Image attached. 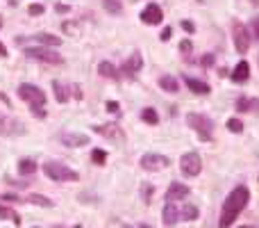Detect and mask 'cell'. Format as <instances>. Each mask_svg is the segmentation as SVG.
Instances as JSON below:
<instances>
[{"mask_svg": "<svg viewBox=\"0 0 259 228\" xmlns=\"http://www.w3.org/2000/svg\"><path fill=\"white\" fill-rule=\"evenodd\" d=\"M250 201V190L245 185H239L228 194L225 203H223V212H221V221H218V228H229L237 217L244 212V208Z\"/></svg>", "mask_w": 259, "mask_h": 228, "instance_id": "6da1fadb", "label": "cell"}, {"mask_svg": "<svg viewBox=\"0 0 259 228\" xmlns=\"http://www.w3.org/2000/svg\"><path fill=\"white\" fill-rule=\"evenodd\" d=\"M186 123H189V128L196 130L200 142H209L212 135H214V121L209 116H205V114H198V112L186 114Z\"/></svg>", "mask_w": 259, "mask_h": 228, "instance_id": "7a4b0ae2", "label": "cell"}, {"mask_svg": "<svg viewBox=\"0 0 259 228\" xmlns=\"http://www.w3.org/2000/svg\"><path fill=\"white\" fill-rule=\"evenodd\" d=\"M44 174L50 178V180H57V182H66V180H77L80 176L77 171H73L71 167L66 164H60V162H46L44 164Z\"/></svg>", "mask_w": 259, "mask_h": 228, "instance_id": "3957f363", "label": "cell"}, {"mask_svg": "<svg viewBox=\"0 0 259 228\" xmlns=\"http://www.w3.org/2000/svg\"><path fill=\"white\" fill-rule=\"evenodd\" d=\"M18 98L25 100L30 107H44L46 105V91L37 84H30V82H23L18 87Z\"/></svg>", "mask_w": 259, "mask_h": 228, "instance_id": "277c9868", "label": "cell"}, {"mask_svg": "<svg viewBox=\"0 0 259 228\" xmlns=\"http://www.w3.org/2000/svg\"><path fill=\"white\" fill-rule=\"evenodd\" d=\"M25 55L30 60L44 62V64H64V57L57 50H50L48 46H30V48H25Z\"/></svg>", "mask_w": 259, "mask_h": 228, "instance_id": "5b68a950", "label": "cell"}, {"mask_svg": "<svg viewBox=\"0 0 259 228\" xmlns=\"http://www.w3.org/2000/svg\"><path fill=\"white\" fill-rule=\"evenodd\" d=\"M232 39H234V48L237 53L245 55L250 50V39H248V25H244L241 21H232Z\"/></svg>", "mask_w": 259, "mask_h": 228, "instance_id": "8992f818", "label": "cell"}, {"mask_svg": "<svg viewBox=\"0 0 259 228\" xmlns=\"http://www.w3.org/2000/svg\"><path fill=\"white\" fill-rule=\"evenodd\" d=\"M180 169H182V174L186 178H196L202 171V160H200V155L196 151H189L180 158Z\"/></svg>", "mask_w": 259, "mask_h": 228, "instance_id": "52a82bcc", "label": "cell"}, {"mask_svg": "<svg viewBox=\"0 0 259 228\" xmlns=\"http://www.w3.org/2000/svg\"><path fill=\"white\" fill-rule=\"evenodd\" d=\"M28 130L18 119L14 116H7V114H0V135L2 137H21L25 135Z\"/></svg>", "mask_w": 259, "mask_h": 228, "instance_id": "ba28073f", "label": "cell"}, {"mask_svg": "<svg viewBox=\"0 0 259 228\" xmlns=\"http://www.w3.org/2000/svg\"><path fill=\"white\" fill-rule=\"evenodd\" d=\"M146 171H159V169H166L170 164V160L166 155H159V153H146L139 162Z\"/></svg>", "mask_w": 259, "mask_h": 228, "instance_id": "9c48e42d", "label": "cell"}, {"mask_svg": "<svg viewBox=\"0 0 259 228\" xmlns=\"http://www.w3.org/2000/svg\"><path fill=\"white\" fill-rule=\"evenodd\" d=\"M141 21L146 23V25H159V23L164 21L162 7H159V5H155V2L146 5V9L141 12Z\"/></svg>", "mask_w": 259, "mask_h": 228, "instance_id": "30bf717a", "label": "cell"}, {"mask_svg": "<svg viewBox=\"0 0 259 228\" xmlns=\"http://www.w3.org/2000/svg\"><path fill=\"white\" fill-rule=\"evenodd\" d=\"M93 132H96V135L107 137V139H116V142L125 139V135H123V130H121L119 123H105V126H93Z\"/></svg>", "mask_w": 259, "mask_h": 228, "instance_id": "8fae6325", "label": "cell"}, {"mask_svg": "<svg viewBox=\"0 0 259 228\" xmlns=\"http://www.w3.org/2000/svg\"><path fill=\"white\" fill-rule=\"evenodd\" d=\"M141 66H143V57H141V53H132L125 62H123L121 73H123V76H127V78H132L134 73H139V71H141Z\"/></svg>", "mask_w": 259, "mask_h": 228, "instance_id": "7c38bea8", "label": "cell"}, {"mask_svg": "<svg viewBox=\"0 0 259 228\" xmlns=\"http://www.w3.org/2000/svg\"><path fill=\"white\" fill-rule=\"evenodd\" d=\"M60 139H61V144L71 146V148H77V146H87V144H89V137L82 135V132H61Z\"/></svg>", "mask_w": 259, "mask_h": 228, "instance_id": "4fadbf2b", "label": "cell"}, {"mask_svg": "<svg viewBox=\"0 0 259 228\" xmlns=\"http://www.w3.org/2000/svg\"><path fill=\"white\" fill-rule=\"evenodd\" d=\"M191 194V190L186 187V185H182V182H170L168 190H166V201H182V198H186Z\"/></svg>", "mask_w": 259, "mask_h": 228, "instance_id": "5bb4252c", "label": "cell"}, {"mask_svg": "<svg viewBox=\"0 0 259 228\" xmlns=\"http://www.w3.org/2000/svg\"><path fill=\"white\" fill-rule=\"evenodd\" d=\"M162 219H164V226H175V221H180V210L175 205V201H166Z\"/></svg>", "mask_w": 259, "mask_h": 228, "instance_id": "9a60e30c", "label": "cell"}, {"mask_svg": "<svg viewBox=\"0 0 259 228\" xmlns=\"http://www.w3.org/2000/svg\"><path fill=\"white\" fill-rule=\"evenodd\" d=\"M237 110L241 114H259V98H248V96H241V98L237 100Z\"/></svg>", "mask_w": 259, "mask_h": 228, "instance_id": "2e32d148", "label": "cell"}, {"mask_svg": "<svg viewBox=\"0 0 259 228\" xmlns=\"http://www.w3.org/2000/svg\"><path fill=\"white\" fill-rule=\"evenodd\" d=\"M184 82H186V87H189V89H191L193 94H200V96H205V94H209V91H212V87H209L207 82L198 80V78L186 76V78H184Z\"/></svg>", "mask_w": 259, "mask_h": 228, "instance_id": "e0dca14e", "label": "cell"}, {"mask_svg": "<svg viewBox=\"0 0 259 228\" xmlns=\"http://www.w3.org/2000/svg\"><path fill=\"white\" fill-rule=\"evenodd\" d=\"M248 78H250V64L244 60L234 66V71H232V80H234V82H245Z\"/></svg>", "mask_w": 259, "mask_h": 228, "instance_id": "ac0fdd59", "label": "cell"}, {"mask_svg": "<svg viewBox=\"0 0 259 228\" xmlns=\"http://www.w3.org/2000/svg\"><path fill=\"white\" fill-rule=\"evenodd\" d=\"M159 87H162L164 91H168V94H178L180 82L175 76H162L159 78Z\"/></svg>", "mask_w": 259, "mask_h": 228, "instance_id": "d6986e66", "label": "cell"}, {"mask_svg": "<svg viewBox=\"0 0 259 228\" xmlns=\"http://www.w3.org/2000/svg\"><path fill=\"white\" fill-rule=\"evenodd\" d=\"M34 41L44 46H61V37H55V34H48V32H41V34H34Z\"/></svg>", "mask_w": 259, "mask_h": 228, "instance_id": "ffe728a7", "label": "cell"}, {"mask_svg": "<svg viewBox=\"0 0 259 228\" xmlns=\"http://www.w3.org/2000/svg\"><path fill=\"white\" fill-rule=\"evenodd\" d=\"M98 73L103 78H111V80L119 78V71H116V66H114L111 62H100V64H98Z\"/></svg>", "mask_w": 259, "mask_h": 228, "instance_id": "44dd1931", "label": "cell"}, {"mask_svg": "<svg viewBox=\"0 0 259 228\" xmlns=\"http://www.w3.org/2000/svg\"><path fill=\"white\" fill-rule=\"evenodd\" d=\"M52 91H55V98H57V103H66L68 96H71V94H68V89L60 82V80H52Z\"/></svg>", "mask_w": 259, "mask_h": 228, "instance_id": "7402d4cb", "label": "cell"}, {"mask_svg": "<svg viewBox=\"0 0 259 228\" xmlns=\"http://www.w3.org/2000/svg\"><path fill=\"white\" fill-rule=\"evenodd\" d=\"M0 219H7V221H12L14 226H21V217H18L12 208H7V205H2V203H0Z\"/></svg>", "mask_w": 259, "mask_h": 228, "instance_id": "603a6c76", "label": "cell"}, {"mask_svg": "<svg viewBox=\"0 0 259 228\" xmlns=\"http://www.w3.org/2000/svg\"><path fill=\"white\" fill-rule=\"evenodd\" d=\"M180 217H182L184 221H196V219L200 217V210H198V208H196L193 203H186L184 208H182V212H180Z\"/></svg>", "mask_w": 259, "mask_h": 228, "instance_id": "cb8c5ba5", "label": "cell"}, {"mask_svg": "<svg viewBox=\"0 0 259 228\" xmlns=\"http://www.w3.org/2000/svg\"><path fill=\"white\" fill-rule=\"evenodd\" d=\"M141 121H146L148 126H157L159 123V114L152 107H146V110H141Z\"/></svg>", "mask_w": 259, "mask_h": 228, "instance_id": "d4e9b609", "label": "cell"}, {"mask_svg": "<svg viewBox=\"0 0 259 228\" xmlns=\"http://www.w3.org/2000/svg\"><path fill=\"white\" fill-rule=\"evenodd\" d=\"M34 171H37V164H34V160H21V162H18V174L21 176H32L34 174Z\"/></svg>", "mask_w": 259, "mask_h": 228, "instance_id": "484cf974", "label": "cell"}, {"mask_svg": "<svg viewBox=\"0 0 259 228\" xmlns=\"http://www.w3.org/2000/svg\"><path fill=\"white\" fill-rule=\"evenodd\" d=\"M28 203H34V205H39V208H52V201L48 196H41V194H30V196L25 198Z\"/></svg>", "mask_w": 259, "mask_h": 228, "instance_id": "4316f807", "label": "cell"}, {"mask_svg": "<svg viewBox=\"0 0 259 228\" xmlns=\"http://www.w3.org/2000/svg\"><path fill=\"white\" fill-rule=\"evenodd\" d=\"M91 162L98 164V167H103L105 162H107V153H105L103 148H93V151H91Z\"/></svg>", "mask_w": 259, "mask_h": 228, "instance_id": "83f0119b", "label": "cell"}, {"mask_svg": "<svg viewBox=\"0 0 259 228\" xmlns=\"http://www.w3.org/2000/svg\"><path fill=\"white\" fill-rule=\"evenodd\" d=\"M105 9H107L109 14H121V12H123L121 0H105Z\"/></svg>", "mask_w": 259, "mask_h": 228, "instance_id": "f1b7e54d", "label": "cell"}, {"mask_svg": "<svg viewBox=\"0 0 259 228\" xmlns=\"http://www.w3.org/2000/svg\"><path fill=\"white\" fill-rule=\"evenodd\" d=\"M228 130L229 132H234V135L244 132V123H241V119H228Z\"/></svg>", "mask_w": 259, "mask_h": 228, "instance_id": "f546056e", "label": "cell"}, {"mask_svg": "<svg viewBox=\"0 0 259 228\" xmlns=\"http://www.w3.org/2000/svg\"><path fill=\"white\" fill-rule=\"evenodd\" d=\"M28 12H30V16H41L46 9H44V5H30V9H28Z\"/></svg>", "mask_w": 259, "mask_h": 228, "instance_id": "4dcf8cb0", "label": "cell"}, {"mask_svg": "<svg viewBox=\"0 0 259 228\" xmlns=\"http://www.w3.org/2000/svg\"><path fill=\"white\" fill-rule=\"evenodd\" d=\"M250 30H252V34H255V39H259V16H255L250 21Z\"/></svg>", "mask_w": 259, "mask_h": 228, "instance_id": "1f68e13d", "label": "cell"}, {"mask_svg": "<svg viewBox=\"0 0 259 228\" xmlns=\"http://www.w3.org/2000/svg\"><path fill=\"white\" fill-rule=\"evenodd\" d=\"M107 110H109L111 114H119L121 112V105L116 103V100H107Z\"/></svg>", "mask_w": 259, "mask_h": 228, "instance_id": "d6a6232c", "label": "cell"}, {"mask_svg": "<svg viewBox=\"0 0 259 228\" xmlns=\"http://www.w3.org/2000/svg\"><path fill=\"white\" fill-rule=\"evenodd\" d=\"M182 30H184L186 34H193V32H196V25H193L191 21H182Z\"/></svg>", "mask_w": 259, "mask_h": 228, "instance_id": "836d02e7", "label": "cell"}, {"mask_svg": "<svg viewBox=\"0 0 259 228\" xmlns=\"http://www.w3.org/2000/svg\"><path fill=\"white\" fill-rule=\"evenodd\" d=\"M191 48H193V44L189 41V39H184V41L180 44V50H182V53H191Z\"/></svg>", "mask_w": 259, "mask_h": 228, "instance_id": "e575fe53", "label": "cell"}, {"mask_svg": "<svg viewBox=\"0 0 259 228\" xmlns=\"http://www.w3.org/2000/svg\"><path fill=\"white\" fill-rule=\"evenodd\" d=\"M150 194H152V187L143 185V203H150Z\"/></svg>", "mask_w": 259, "mask_h": 228, "instance_id": "d590c367", "label": "cell"}, {"mask_svg": "<svg viewBox=\"0 0 259 228\" xmlns=\"http://www.w3.org/2000/svg\"><path fill=\"white\" fill-rule=\"evenodd\" d=\"M61 28H64V32H71V34H77V28H75L73 23H64Z\"/></svg>", "mask_w": 259, "mask_h": 228, "instance_id": "8d00e7d4", "label": "cell"}, {"mask_svg": "<svg viewBox=\"0 0 259 228\" xmlns=\"http://www.w3.org/2000/svg\"><path fill=\"white\" fill-rule=\"evenodd\" d=\"M202 66H214V55H205L202 57Z\"/></svg>", "mask_w": 259, "mask_h": 228, "instance_id": "74e56055", "label": "cell"}, {"mask_svg": "<svg viewBox=\"0 0 259 228\" xmlns=\"http://www.w3.org/2000/svg\"><path fill=\"white\" fill-rule=\"evenodd\" d=\"M159 39H162V41H168L170 39V28H164L162 34H159Z\"/></svg>", "mask_w": 259, "mask_h": 228, "instance_id": "f35d334b", "label": "cell"}, {"mask_svg": "<svg viewBox=\"0 0 259 228\" xmlns=\"http://www.w3.org/2000/svg\"><path fill=\"white\" fill-rule=\"evenodd\" d=\"M55 9H57L60 14H66V12H68V5H57V7H55Z\"/></svg>", "mask_w": 259, "mask_h": 228, "instance_id": "ab89813d", "label": "cell"}, {"mask_svg": "<svg viewBox=\"0 0 259 228\" xmlns=\"http://www.w3.org/2000/svg\"><path fill=\"white\" fill-rule=\"evenodd\" d=\"M0 55H2V57H7V48H5V44H2V41H0Z\"/></svg>", "mask_w": 259, "mask_h": 228, "instance_id": "60d3db41", "label": "cell"}, {"mask_svg": "<svg viewBox=\"0 0 259 228\" xmlns=\"http://www.w3.org/2000/svg\"><path fill=\"white\" fill-rule=\"evenodd\" d=\"M252 5H255V7H259V0H250Z\"/></svg>", "mask_w": 259, "mask_h": 228, "instance_id": "b9f144b4", "label": "cell"}, {"mask_svg": "<svg viewBox=\"0 0 259 228\" xmlns=\"http://www.w3.org/2000/svg\"><path fill=\"white\" fill-rule=\"evenodd\" d=\"M241 228H255V226H241Z\"/></svg>", "mask_w": 259, "mask_h": 228, "instance_id": "7bdbcfd3", "label": "cell"}, {"mask_svg": "<svg viewBox=\"0 0 259 228\" xmlns=\"http://www.w3.org/2000/svg\"><path fill=\"white\" fill-rule=\"evenodd\" d=\"M0 28H2V18H0Z\"/></svg>", "mask_w": 259, "mask_h": 228, "instance_id": "ee69618b", "label": "cell"}, {"mask_svg": "<svg viewBox=\"0 0 259 228\" xmlns=\"http://www.w3.org/2000/svg\"><path fill=\"white\" fill-rule=\"evenodd\" d=\"M73 228H82V226H73Z\"/></svg>", "mask_w": 259, "mask_h": 228, "instance_id": "f6af8a7d", "label": "cell"}, {"mask_svg": "<svg viewBox=\"0 0 259 228\" xmlns=\"http://www.w3.org/2000/svg\"><path fill=\"white\" fill-rule=\"evenodd\" d=\"M125 228H132V226H125Z\"/></svg>", "mask_w": 259, "mask_h": 228, "instance_id": "bcb514c9", "label": "cell"}, {"mask_svg": "<svg viewBox=\"0 0 259 228\" xmlns=\"http://www.w3.org/2000/svg\"><path fill=\"white\" fill-rule=\"evenodd\" d=\"M57 228H60V226H57Z\"/></svg>", "mask_w": 259, "mask_h": 228, "instance_id": "7dc6e473", "label": "cell"}, {"mask_svg": "<svg viewBox=\"0 0 259 228\" xmlns=\"http://www.w3.org/2000/svg\"><path fill=\"white\" fill-rule=\"evenodd\" d=\"M37 228H39V226H37Z\"/></svg>", "mask_w": 259, "mask_h": 228, "instance_id": "c3c4849f", "label": "cell"}]
</instances>
